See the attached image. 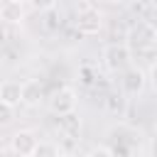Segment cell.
Instances as JSON below:
<instances>
[{
  "instance_id": "1",
  "label": "cell",
  "mask_w": 157,
  "mask_h": 157,
  "mask_svg": "<svg viewBox=\"0 0 157 157\" xmlns=\"http://www.w3.org/2000/svg\"><path fill=\"white\" fill-rule=\"evenodd\" d=\"M76 103H78L76 91H74L71 86H64V88H59V91L52 93V98H49V110L61 118V115L74 113V110H76Z\"/></svg>"
},
{
  "instance_id": "2",
  "label": "cell",
  "mask_w": 157,
  "mask_h": 157,
  "mask_svg": "<svg viewBox=\"0 0 157 157\" xmlns=\"http://www.w3.org/2000/svg\"><path fill=\"white\" fill-rule=\"evenodd\" d=\"M76 27H78V32H83V34H98L101 27H103V15H101L96 7L86 5V7H81L78 15H76Z\"/></svg>"
},
{
  "instance_id": "3",
  "label": "cell",
  "mask_w": 157,
  "mask_h": 157,
  "mask_svg": "<svg viewBox=\"0 0 157 157\" xmlns=\"http://www.w3.org/2000/svg\"><path fill=\"white\" fill-rule=\"evenodd\" d=\"M103 61L110 71H120L130 61V47L128 44H108L103 52Z\"/></svg>"
},
{
  "instance_id": "4",
  "label": "cell",
  "mask_w": 157,
  "mask_h": 157,
  "mask_svg": "<svg viewBox=\"0 0 157 157\" xmlns=\"http://www.w3.org/2000/svg\"><path fill=\"white\" fill-rule=\"evenodd\" d=\"M130 42L137 49H152L157 44V29L150 22H137L132 27V32H130Z\"/></svg>"
},
{
  "instance_id": "5",
  "label": "cell",
  "mask_w": 157,
  "mask_h": 157,
  "mask_svg": "<svg viewBox=\"0 0 157 157\" xmlns=\"http://www.w3.org/2000/svg\"><path fill=\"white\" fill-rule=\"evenodd\" d=\"M37 142H39V140L34 137L32 130H17V132L12 135V140H10V147H12V152H15L17 157H32Z\"/></svg>"
},
{
  "instance_id": "6",
  "label": "cell",
  "mask_w": 157,
  "mask_h": 157,
  "mask_svg": "<svg viewBox=\"0 0 157 157\" xmlns=\"http://www.w3.org/2000/svg\"><path fill=\"white\" fill-rule=\"evenodd\" d=\"M145 81H147V76H145L142 69H128L123 74V88H125L128 96H137L145 88Z\"/></svg>"
},
{
  "instance_id": "7",
  "label": "cell",
  "mask_w": 157,
  "mask_h": 157,
  "mask_svg": "<svg viewBox=\"0 0 157 157\" xmlns=\"http://www.w3.org/2000/svg\"><path fill=\"white\" fill-rule=\"evenodd\" d=\"M42 96H44V86L39 83V81H25L22 83V96H20V103H25V105H29V108H34V105H39V101H42Z\"/></svg>"
},
{
  "instance_id": "8",
  "label": "cell",
  "mask_w": 157,
  "mask_h": 157,
  "mask_svg": "<svg viewBox=\"0 0 157 157\" xmlns=\"http://www.w3.org/2000/svg\"><path fill=\"white\" fill-rule=\"evenodd\" d=\"M20 96H22V83L17 81H5L0 86V101L10 103V105H20Z\"/></svg>"
},
{
  "instance_id": "9",
  "label": "cell",
  "mask_w": 157,
  "mask_h": 157,
  "mask_svg": "<svg viewBox=\"0 0 157 157\" xmlns=\"http://www.w3.org/2000/svg\"><path fill=\"white\" fill-rule=\"evenodd\" d=\"M22 17H25V10H22L20 2H15V0L2 2V7H0V20H5V22H20Z\"/></svg>"
},
{
  "instance_id": "10",
  "label": "cell",
  "mask_w": 157,
  "mask_h": 157,
  "mask_svg": "<svg viewBox=\"0 0 157 157\" xmlns=\"http://www.w3.org/2000/svg\"><path fill=\"white\" fill-rule=\"evenodd\" d=\"M59 128H61V132H66V135H76L78 128H81V120L76 118V113H69V115H61V118H59Z\"/></svg>"
},
{
  "instance_id": "11",
  "label": "cell",
  "mask_w": 157,
  "mask_h": 157,
  "mask_svg": "<svg viewBox=\"0 0 157 157\" xmlns=\"http://www.w3.org/2000/svg\"><path fill=\"white\" fill-rule=\"evenodd\" d=\"M110 150V157H135V145L132 142H125V140H118Z\"/></svg>"
},
{
  "instance_id": "12",
  "label": "cell",
  "mask_w": 157,
  "mask_h": 157,
  "mask_svg": "<svg viewBox=\"0 0 157 157\" xmlns=\"http://www.w3.org/2000/svg\"><path fill=\"white\" fill-rule=\"evenodd\" d=\"M12 120H15V105H10V103L0 101V128L10 125Z\"/></svg>"
},
{
  "instance_id": "13",
  "label": "cell",
  "mask_w": 157,
  "mask_h": 157,
  "mask_svg": "<svg viewBox=\"0 0 157 157\" xmlns=\"http://www.w3.org/2000/svg\"><path fill=\"white\" fill-rule=\"evenodd\" d=\"M54 155H59V152H56V145H52V142H37V147L32 152V157H54Z\"/></svg>"
},
{
  "instance_id": "14",
  "label": "cell",
  "mask_w": 157,
  "mask_h": 157,
  "mask_svg": "<svg viewBox=\"0 0 157 157\" xmlns=\"http://www.w3.org/2000/svg\"><path fill=\"white\" fill-rule=\"evenodd\" d=\"M29 2H32L37 10H42V12H44V10H54V5H56V0H29Z\"/></svg>"
},
{
  "instance_id": "15",
  "label": "cell",
  "mask_w": 157,
  "mask_h": 157,
  "mask_svg": "<svg viewBox=\"0 0 157 157\" xmlns=\"http://www.w3.org/2000/svg\"><path fill=\"white\" fill-rule=\"evenodd\" d=\"M86 157H110V150L108 147H93Z\"/></svg>"
},
{
  "instance_id": "16",
  "label": "cell",
  "mask_w": 157,
  "mask_h": 157,
  "mask_svg": "<svg viewBox=\"0 0 157 157\" xmlns=\"http://www.w3.org/2000/svg\"><path fill=\"white\" fill-rule=\"evenodd\" d=\"M91 76H93V74H91V69H88V66H83V69H81V81H83V83H91V81H93Z\"/></svg>"
},
{
  "instance_id": "17",
  "label": "cell",
  "mask_w": 157,
  "mask_h": 157,
  "mask_svg": "<svg viewBox=\"0 0 157 157\" xmlns=\"http://www.w3.org/2000/svg\"><path fill=\"white\" fill-rule=\"evenodd\" d=\"M150 78H152V86L157 88V61L152 64V69H150Z\"/></svg>"
},
{
  "instance_id": "18",
  "label": "cell",
  "mask_w": 157,
  "mask_h": 157,
  "mask_svg": "<svg viewBox=\"0 0 157 157\" xmlns=\"http://www.w3.org/2000/svg\"><path fill=\"white\" fill-rule=\"evenodd\" d=\"M2 44H5V27L0 25V47H2Z\"/></svg>"
},
{
  "instance_id": "19",
  "label": "cell",
  "mask_w": 157,
  "mask_h": 157,
  "mask_svg": "<svg viewBox=\"0 0 157 157\" xmlns=\"http://www.w3.org/2000/svg\"><path fill=\"white\" fill-rule=\"evenodd\" d=\"M15 2H20V5H22V2H29V0H15Z\"/></svg>"
},
{
  "instance_id": "20",
  "label": "cell",
  "mask_w": 157,
  "mask_h": 157,
  "mask_svg": "<svg viewBox=\"0 0 157 157\" xmlns=\"http://www.w3.org/2000/svg\"><path fill=\"white\" fill-rule=\"evenodd\" d=\"M108 2H123V0H108Z\"/></svg>"
},
{
  "instance_id": "21",
  "label": "cell",
  "mask_w": 157,
  "mask_h": 157,
  "mask_svg": "<svg viewBox=\"0 0 157 157\" xmlns=\"http://www.w3.org/2000/svg\"><path fill=\"white\" fill-rule=\"evenodd\" d=\"M54 157H61V155H54Z\"/></svg>"
}]
</instances>
